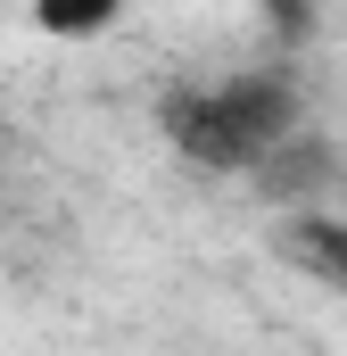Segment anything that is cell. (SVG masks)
<instances>
[{"instance_id":"1","label":"cell","mask_w":347,"mask_h":356,"mask_svg":"<svg viewBox=\"0 0 347 356\" xmlns=\"http://www.w3.org/2000/svg\"><path fill=\"white\" fill-rule=\"evenodd\" d=\"M306 124V91L289 67H240L215 83H174L158 99V133L190 175H257L264 158Z\"/></svg>"},{"instance_id":"2","label":"cell","mask_w":347,"mask_h":356,"mask_svg":"<svg viewBox=\"0 0 347 356\" xmlns=\"http://www.w3.org/2000/svg\"><path fill=\"white\" fill-rule=\"evenodd\" d=\"M264 249L289 273H306L314 290H339L347 298V216H331V207H289V216H273Z\"/></svg>"},{"instance_id":"3","label":"cell","mask_w":347,"mask_h":356,"mask_svg":"<svg viewBox=\"0 0 347 356\" xmlns=\"http://www.w3.org/2000/svg\"><path fill=\"white\" fill-rule=\"evenodd\" d=\"M248 182H257L281 216H289V207H323V191L339 182V149H331L323 133H306V124H298V133H289V141H281Z\"/></svg>"},{"instance_id":"4","label":"cell","mask_w":347,"mask_h":356,"mask_svg":"<svg viewBox=\"0 0 347 356\" xmlns=\"http://www.w3.org/2000/svg\"><path fill=\"white\" fill-rule=\"evenodd\" d=\"M25 17L50 42H91V33H108L124 17V0H25Z\"/></svg>"}]
</instances>
